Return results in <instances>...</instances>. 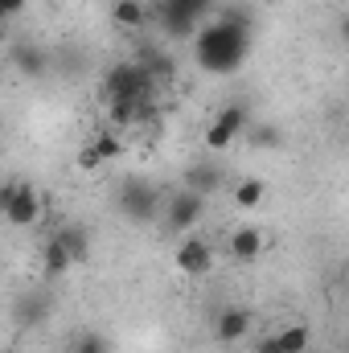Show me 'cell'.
I'll list each match as a JSON object with an SVG mask.
<instances>
[{"label":"cell","instance_id":"22","mask_svg":"<svg viewBox=\"0 0 349 353\" xmlns=\"http://www.w3.org/2000/svg\"><path fill=\"white\" fill-rule=\"evenodd\" d=\"M279 140H283V132H279L275 123H263V128H255V148H279Z\"/></svg>","mask_w":349,"mask_h":353},{"label":"cell","instance_id":"23","mask_svg":"<svg viewBox=\"0 0 349 353\" xmlns=\"http://www.w3.org/2000/svg\"><path fill=\"white\" fill-rule=\"evenodd\" d=\"M17 193H21V181H4V189H0V210H8V205L17 201Z\"/></svg>","mask_w":349,"mask_h":353},{"label":"cell","instance_id":"11","mask_svg":"<svg viewBox=\"0 0 349 353\" xmlns=\"http://www.w3.org/2000/svg\"><path fill=\"white\" fill-rule=\"evenodd\" d=\"M70 267H74V255H70V251H66L58 239H50V243L41 247V271H46L50 279H62Z\"/></svg>","mask_w":349,"mask_h":353},{"label":"cell","instance_id":"18","mask_svg":"<svg viewBox=\"0 0 349 353\" xmlns=\"http://www.w3.org/2000/svg\"><path fill=\"white\" fill-rule=\"evenodd\" d=\"M90 144L99 148L103 161H119V157H123V140H119V132H111V128H107V132H94Z\"/></svg>","mask_w":349,"mask_h":353},{"label":"cell","instance_id":"7","mask_svg":"<svg viewBox=\"0 0 349 353\" xmlns=\"http://www.w3.org/2000/svg\"><path fill=\"white\" fill-rule=\"evenodd\" d=\"M41 193L33 189V181H21V193H17V201L4 210V218H8V226H33L37 218H41Z\"/></svg>","mask_w":349,"mask_h":353},{"label":"cell","instance_id":"19","mask_svg":"<svg viewBox=\"0 0 349 353\" xmlns=\"http://www.w3.org/2000/svg\"><path fill=\"white\" fill-rule=\"evenodd\" d=\"M230 144H235V136H230V132H226V128L214 119V123L206 128V148H214V152H226Z\"/></svg>","mask_w":349,"mask_h":353},{"label":"cell","instance_id":"14","mask_svg":"<svg viewBox=\"0 0 349 353\" xmlns=\"http://www.w3.org/2000/svg\"><path fill=\"white\" fill-rule=\"evenodd\" d=\"M54 239H58V243H62V247L74 255V263H83V259L90 255V234L83 230V226H74V222H70V226H62Z\"/></svg>","mask_w":349,"mask_h":353},{"label":"cell","instance_id":"9","mask_svg":"<svg viewBox=\"0 0 349 353\" xmlns=\"http://www.w3.org/2000/svg\"><path fill=\"white\" fill-rule=\"evenodd\" d=\"M230 255H235L239 263H255L263 255V230H255V226L235 230V234H230Z\"/></svg>","mask_w":349,"mask_h":353},{"label":"cell","instance_id":"26","mask_svg":"<svg viewBox=\"0 0 349 353\" xmlns=\"http://www.w3.org/2000/svg\"><path fill=\"white\" fill-rule=\"evenodd\" d=\"M337 37H341V46H349V12H341V21H337Z\"/></svg>","mask_w":349,"mask_h":353},{"label":"cell","instance_id":"20","mask_svg":"<svg viewBox=\"0 0 349 353\" xmlns=\"http://www.w3.org/2000/svg\"><path fill=\"white\" fill-rule=\"evenodd\" d=\"M74 165H79V169H83V173H99V169H103V165H107V161H103V157H99V148H94V144H83V148H79V157H74Z\"/></svg>","mask_w":349,"mask_h":353},{"label":"cell","instance_id":"1","mask_svg":"<svg viewBox=\"0 0 349 353\" xmlns=\"http://www.w3.org/2000/svg\"><path fill=\"white\" fill-rule=\"evenodd\" d=\"M251 54V17L247 8H230L206 21L193 37V62L206 74H235Z\"/></svg>","mask_w":349,"mask_h":353},{"label":"cell","instance_id":"6","mask_svg":"<svg viewBox=\"0 0 349 353\" xmlns=\"http://www.w3.org/2000/svg\"><path fill=\"white\" fill-rule=\"evenodd\" d=\"M173 263L181 275H210L214 271V251H210V243H201V239H185L181 247H177Z\"/></svg>","mask_w":349,"mask_h":353},{"label":"cell","instance_id":"4","mask_svg":"<svg viewBox=\"0 0 349 353\" xmlns=\"http://www.w3.org/2000/svg\"><path fill=\"white\" fill-rule=\"evenodd\" d=\"M103 90H107L111 103H119V99H148V90H152V74H148L140 62H119V66L107 70Z\"/></svg>","mask_w":349,"mask_h":353},{"label":"cell","instance_id":"13","mask_svg":"<svg viewBox=\"0 0 349 353\" xmlns=\"http://www.w3.org/2000/svg\"><path fill=\"white\" fill-rule=\"evenodd\" d=\"M230 197H235L239 210H255V205H263V197H267V185H263V176H243Z\"/></svg>","mask_w":349,"mask_h":353},{"label":"cell","instance_id":"24","mask_svg":"<svg viewBox=\"0 0 349 353\" xmlns=\"http://www.w3.org/2000/svg\"><path fill=\"white\" fill-rule=\"evenodd\" d=\"M255 353H283L279 350V337H263V341H255Z\"/></svg>","mask_w":349,"mask_h":353},{"label":"cell","instance_id":"17","mask_svg":"<svg viewBox=\"0 0 349 353\" xmlns=\"http://www.w3.org/2000/svg\"><path fill=\"white\" fill-rule=\"evenodd\" d=\"M214 119H218V123H222V128H226V132H230L235 140H239V136L247 132V107H243V103H230V107H222V111H218Z\"/></svg>","mask_w":349,"mask_h":353},{"label":"cell","instance_id":"12","mask_svg":"<svg viewBox=\"0 0 349 353\" xmlns=\"http://www.w3.org/2000/svg\"><path fill=\"white\" fill-rule=\"evenodd\" d=\"M136 62L152 74V83H169V79H177V62L169 58V54H161V50H144Z\"/></svg>","mask_w":349,"mask_h":353},{"label":"cell","instance_id":"25","mask_svg":"<svg viewBox=\"0 0 349 353\" xmlns=\"http://www.w3.org/2000/svg\"><path fill=\"white\" fill-rule=\"evenodd\" d=\"M25 8V0H0V17H17Z\"/></svg>","mask_w":349,"mask_h":353},{"label":"cell","instance_id":"16","mask_svg":"<svg viewBox=\"0 0 349 353\" xmlns=\"http://www.w3.org/2000/svg\"><path fill=\"white\" fill-rule=\"evenodd\" d=\"M12 62H17L25 74H33V79H41V74H46V54H41V50L17 46V50H12Z\"/></svg>","mask_w":349,"mask_h":353},{"label":"cell","instance_id":"21","mask_svg":"<svg viewBox=\"0 0 349 353\" xmlns=\"http://www.w3.org/2000/svg\"><path fill=\"white\" fill-rule=\"evenodd\" d=\"M74 353H111V341L99 337V333H87V337L74 341Z\"/></svg>","mask_w":349,"mask_h":353},{"label":"cell","instance_id":"3","mask_svg":"<svg viewBox=\"0 0 349 353\" xmlns=\"http://www.w3.org/2000/svg\"><path fill=\"white\" fill-rule=\"evenodd\" d=\"M119 210L132 218V222H152L157 210H161V189L144 176H128L119 185Z\"/></svg>","mask_w":349,"mask_h":353},{"label":"cell","instance_id":"2","mask_svg":"<svg viewBox=\"0 0 349 353\" xmlns=\"http://www.w3.org/2000/svg\"><path fill=\"white\" fill-rule=\"evenodd\" d=\"M214 0H157V21H161V33L173 37V41H193L197 29L206 25Z\"/></svg>","mask_w":349,"mask_h":353},{"label":"cell","instance_id":"15","mask_svg":"<svg viewBox=\"0 0 349 353\" xmlns=\"http://www.w3.org/2000/svg\"><path fill=\"white\" fill-rule=\"evenodd\" d=\"M275 337H279V350L283 353H304L308 350V341H312L308 325H288V329H279Z\"/></svg>","mask_w":349,"mask_h":353},{"label":"cell","instance_id":"27","mask_svg":"<svg viewBox=\"0 0 349 353\" xmlns=\"http://www.w3.org/2000/svg\"><path fill=\"white\" fill-rule=\"evenodd\" d=\"M346 283H349V271H346Z\"/></svg>","mask_w":349,"mask_h":353},{"label":"cell","instance_id":"10","mask_svg":"<svg viewBox=\"0 0 349 353\" xmlns=\"http://www.w3.org/2000/svg\"><path fill=\"white\" fill-rule=\"evenodd\" d=\"M111 21L119 29H144L148 25V4L144 0H115L111 4Z\"/></svg>","mask_w":349,"mask_h":353},{"label":"cell","instance_id":"8","mask_svg":"<svg viewBox=\"0 0 349 353\" xmlns=\"http://www.w3.org/2000/svg\"><path fill=\"white\" fill-rule=\"evenodd\" d=\"M214 333H218V341H226V345L243 341V337L251 333V312H247V308H222L218 321H214Z\"/></svg>","mask_w":349,"mask_h":353},{"label":"cell","instance_id":"5","mask_svg":"<svg viewBox=\"0 0 349 353\" xmlns=\"http://www.w3.org/2000/svg\"><path fill=\"white\" fill-rule=\"evenodd\" d=\"M201 214H206V193L201 189H181V193L169 197V205H165V222H169V230H177V234L197 230Z\"/></svg>","mask_w":349,"mask_h":353}]
</instances>
